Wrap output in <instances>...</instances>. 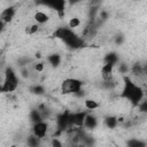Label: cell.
Wrapping results in <instances>:
<instances>
[{
	"label": "cell",
	"mask_w": 147,
	"mask_h": 147,
	"mask_svg": "<svg viewBox=\"0 0 147 147\" xmlns=\"http://www.w3.org/2000/svg\"><path fill=\"white\" fill-rule=\"evenodd\" d=\"M118 62H119V56L115 52H109L103 56V64H111L116 68Z\"/></svg>",
	"instance_id": "obj_11"
},
{
	"label": "cell",
	"mask_w": 147,
	"mask_h": 147,
	"mask_svg": "<svg viewBox=\"0 0 147 147\" xmlns=\"http://www.w3.org/2000/svg\"><path fill=\"white\" fill-rule=\"evenodd\" d=\"M46 60H47V63H48L52 68H59L60 64L62 63V56H61L59 53L48 54V55L46 56Z\"/></svg>",
	"instance_id": "obj_10"
},
{
	"label": "cell",
	"mask_w": 147,
	"mask_h": 147,
	"mask_svg": "<svg viewBox=\"0 0 147 147\" xmlns=\"http://www.w3.org/2000/svg\"><path fill=\"white\" fill-rule=\"evenodd\" d=\"M18 84H20V78L16 75V71L13 69V67L8 65L5 70V74H3L0 91L2 93H11V92L17 90Z\"/></svg>",
	"instance_id": "obj_3"
},
{
	"label": "cell",
	"mask_w": 147,
	"mask_h": 147,
	"mask_svg": "<svg viewBox=\"0 0 147 147\" xmlns=\"http://www.w3.org/2000/svg\"><path fill=\"white\" fill-rule=\"evenodd\" d=\"M145 92H146V93H147V86H146V91H145Z\"/></svg>",
	"instance_id": "obj_25"
},
{
	"label": "cell",
	"mask_w": 147,
	"mask_h": 147,
	"mask_svg": "<svg viewBox=\"0 0 147 147\" xmlns=\"http://www.w3.org/2000/svg\"><path fill=\"white\" fill-rule=\"evenodd\" d=\"M98 125H99V118L94 114L87 113L85 121H84V124H83V129L87 130V131H92V130L96 129Z\"/></svg>",
	"instance_id": "obj_7"
},
{
	"label": "cell",
	"mask_w": 147,
	"mask_h": 147,
	"mask_svg": "<svg viewBox=\"0 0 147 147\" xmlns=\"http://www.w3.org/2000/svg\"><path fill=\"white\" fill-rule=\"evenodd\" d=\"M16 15V7L15 6H9L7 8H5L1 14H0V21L3 22L5 24H8L13 21V18Z\"/></svg>",
	"instance_id": "obj_8"
},
{
	"label": "cell",
	"mask_w": 147,
	"mask_h": 147,
	"mask_svg": "<svg viewBox=\"0 0 147 147\" xmlns=\"http://www.w3.org/2000/svg\"><path fill=\"white\" fill-rule=\"evenodd\" d=\"M38 3L46 6V7H49L51 9L55 10L59 18H63L65 15L67 1H64V0H52V1H44V2H38Z\"/></svg>",
	"instance_id": "obj_5"
},
{
	"label": "cell",
	"mask_w": 147,
	"mask_h": 147,
	"mask_svg": "<svg viewBox=\"0 0 147 147\" xmlns=\"http://www.w3.org/2000/svg\"><path fill=\"white\" fill-rule=\"evenodd\" d=\"M114 71H115V67L111 64H102L101 67V78L102 80H111L114 78Z\"/></svg>",
	"instance_id": "obj_9"
},
{
	"label": "cell",
	"mask_w": 147,
	"mask_h": 147,
	"mask_svg": "<svg viewBox=\"0 0 147 147\" xmlns=\"http://www.w3.org/2000/svg\"><path fill=\"white\" fill-rule=\"evenodd\" d=\"M122 79H123V83L118 94L119 98L129 102L132 108H137L138 105L146 96L145 90L140 85H138L136 82H133V79L130 76H123Z\"/></svg>",
	"instance_id": "obj_1"
},
{
	"label": "cell",
	"mask_w": 147,
	"mask_h": 147,
	"mask_svg": "<svg viewBox=\"0 0 147 147\" xmlns=\"http://www.w3.org/2000/svg\"><path fill=\"white\" fill-rule=\"evenodd\" d=\"M39 29H40L39 24H37V23L30 24V25H28V26L25 28V33L29 34V36H33V34H36V33L39 31Z\"/></svg>",
	"instance_id": "obj_20"
},
{
	"label": "cell",
	"mask_w": 147,
	"mask_h": 147,
	"mask_svg": "<svg viewBox=\"0 0 147 147\" xmlns=\"http://www.w3.org/2000/svg\"><path fill=\"white\" fill-rule=\"evenodd\" d=\"M49 145H51V147H64L62 140L60 138H56V137H52Z\"/></svg>",
	"instance_id": "obj_22"
},
{
	"label": "cell",
	"mask_w": 147,
	"mask_h": 147,
	"mask_svg": "<svg viewBox=\"0 0 147 147\" xmlns=\"http://www.w3.org/2000/svg\"><path fill=\"white\" fill-rule=\"evenodd\" d=\"M48 131H49V125H48V123L45 122V121H42V122H39V123L32 125L31 133L34 134L37 138H39V139L42 140L44 138L47 137Z\"/></svg>",
	"instance_id": "obj_6"
},
{
	"label": "cell",
	"mask_w": 147,
	"mask_h": 147,
	"mask_svg": "<svg viewBox=\"0 0 147 147\" xmlns=\"http://www.w3.org/2000/svg\"><path fill=\"white\" fill-rule=\"evenodd\" d=\"M124 41H125V37H124L123 33H117V34L114 37V42H115V45H117V46H121Z\"/></svg>",
	"instance_id": "obj_23"
},
{
	"label": "cell",
	"mask_w": 147,
	"mask_h": 147,
	"mask_svg": "<svg viewBox=\"0 0 147 147\" xmlns=\"http://www.w3.org/2000/svg\"><path fill=\"white\" fill-rule=\"evenodd\" d=\"M103 124L107 129L109 130H114L118 126L119 122H118V116H115V115H108L105 117L103 119Z\"/></svg>",
	"instance_id": "obj_12"
},
{
	"label": "cell",
	"mask_w": 147,
	"mask_h": 147,
	"mask_svg": "<svg viewBox=\"0 0 147 147\" xmlns=\"http://www.w3.org/2000/svg\"><path fill=\"white\" fill-rule=\"evenodd\" d=\"M26 146L28 147H41V139L37 138L34 134H30L26 137Z\"/></svg>",
	"instance_id": "obj_17"
},
{
	"label": "cell",
	"mask_w": 147,
	"mask_h": 147,
	"mask_svg": "<svg viewBox=\"0 0 147 147\" xmlns=\"http://www.w3.org/2000/svg\"><path fill=\"white\" fill-rule=\"evenodd\" d=\"M33 68H34V71H37V72H42V71L45 70V63H44V62H37V63H34Z\"/></svg>",
	"instance_id": "obj_24"
},
{
	"label": "cell",
	"mask_w": 147,
	"mask_h": 147,
	"mask_svg": "<svg viewBox=\"0 0 147 147\" xmlns=\"http://www.w3.org/2000/svg\"><path fill=\"white\" fill-rule=\"evenodd\" d=\"M83 86H84V82L78 78H65L62 80L60 85V90L63 94L75 95L76 93L83 90Z\"/></svg>",
	"instance_id": "obj_4"
},
{
	"label": "cell",
	"mask_w": 147,
	"mask_h": 147,
	"mask_svg": "<svg viewBox=\"0 0 147 147\" xmlns=\"http://www.w3.org/2000/svg\"><path fill=\"white\" fill-rule=\"evenodd\" d=\"M126 147H147V142L139 138H129L126 140Z\"/></svg>",
	"instance_id": "obj_15"
},
{
	"label": "cell",
	"mask_w": 147,
	"mask_h": 147,
	"mask_svg": "<svg viewBox=\"0 0 147 147\" xmlns=\"http://www.w3.org/2000/svg\"><path fill=\"white\" fill-rule=\"evenodd\" d=\"M84 107L87 110H95L100 107V103L95 100V99H91V98H85L84 99Z\"/></svg>",
	"instance_id": "obj_16"
},
{
	"label": "cell",
	"mask_w": 147,
	"mask_h": 147,
	"mask_svg": "<svg viewBox=\"0 0 147 147\" xmlns=\"http://www.w3.org/2000/svg\"><path fill=\"white\" fill-rule=\"evenodd\" d=\"M80 25H82V21H80V18L77 17V16L71 17V18L69 20V22H68V26H69L70 29H72V30L79 28Z\"/></svg>",
	"instance_id": "obj_19"
},
{
	"label": "cell",
	"mask_w": 147,
	"mask_h": 147,
	"mask_svg": "<svg viewBox=\"0 0 147 147\" xmlns=\"http://www.w3.org/2000/svg\"><path fill=\"white\" fill-rule=\"evenodd\" d=\"M53 37L61 40L63 44L67 45V47L71 49H79L83 48L85 45V39L80 37L78 33L75 32V30L70 29L69 26H59L53 32Z\"/></svg>",
	"instance_id": "obj_2"
},
{
	"label": "cell",
	"mask_w": 147,
	"mask_h": 147,
	"mask_svg": "<svg viewBox=\"0 0 147 147\" xmlns=\"http://www.w3.org/2000/svg\"><path fill=\"white\" fill-rule=\"evenodd\" d=\"M29 121H30V122L32 123V125H33V124H37V123H39V122H42L44 118H42L40 111H39L37 108H34V109H31V110L29 111Z\"/></svg>",
	"instance_id": "obj_14"
},
{
	"label": "cell",
	"mask_w": 147,
	"mask_h": 147,
	"mask_svg": "<svg viewBox=\"0 0 147 147\" xmlns=\"http://www.w3.org/2000/svg\"><path fill=\"white\" fill-rule=\"evenodd\" d=\"M138 110L140 114H144V115H147V98L145 96L144 100L138 105Z\"/></svg>",
	"instance_id": "obj_21"
},
{
	"label": "cell",
	"mask_w": 147,
	"mask_h": 147,
	"mask_svg": "<svg viewBox=\"0 0 147 147\" xmlns=\"http://www.w3.org/2000/svg\"><path fill=\"white\" fill-rule=\"evenodd\" d=\"M29 91H30V93H32L34 95H42L46 92L44 85H40V84H33V85H31L29 87Z\"/></svg>",
	"instance_id": "obj_18"
},
{
	"label": "cell",
	"mask_w": 147,
	"mask_h": 147,
	"mask_svg": "<svg viewBox=\"0 0 147 147\" xmlns=\"http://www.w3.org/2000/svg\"><path fill=\"white\" fill-rule=\"evenodd\" d=\"M33 20L36 21L37 24L42 25V24H45V23H47L49 21V15L46 14L45 11H42V10H37L33 14Z\"/></svg>",
	"instance_id": "obj_13"
},
{
	"label": "cell",
	"mask_w": 147,
	"mask_h": 147,
	"mask_svg": "<svg viewBox=\"0 0 147 147\" xmlns=\"http://www.w3.org/2000/svg\"><path fill=\"white\" fill-rule=\"evenodd\" d=\"M115 147H121V146H115Z\"/></svg>",
	"instance_id": "obj_26"
}]
</instances>
